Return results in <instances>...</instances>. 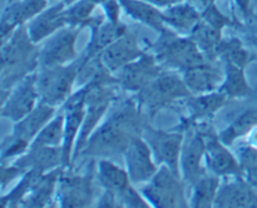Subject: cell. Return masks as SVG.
Returning <instances> with one entry per match:
<instances>
[{
	"instance_id": "6da1fadb",
	"label": "cell",
	"mask_w": 257,
	"mask_h": 208,
	"mask_svg": "<svg viewBox=\"0 0 257 208\" xmlns=\"http://www.w3.org/2000/svg\"><path fill=\"white\" fill-rule=\"evenodd\" d=\"M141 130L135 103L127 102L89 138L84 153L88 155H114L124 153L131 140Z\"/></svg>"
},
{
	"instance_id": "7a4b0ae2",
	"label": "cell",
	"mask_w": 257,
	"mask_h": 208,
	"mask_svg": "<svg viewBox=\"0 0 257 208\" xmlns=\"http://www.w3.org/2000/svg\"><path fill=\"white\" fill-rule=\"evenodd\" d=\"M34 44L29 33L25 28L20 27L9 38V42L3 45V87L12 85V83L32 72L33 68L39 64V53L35 50Z\"/></svg>"
},
{
	"instance_id": "3957f363",
	"label": "cell",
	"mask_w": 257,
	"mask_h": 208,
	"mask_svg": "<svg viewBox=\"0 0 257 208\" xmlns=\"http://www.w3.org/2000/svg\"><path fill=\"white\" fill-rule=\"evenodd\" d=\"M80 69V63L42 68L37 74V89L43 103L57 105L70 94L72 85Z\"/></svg>"
},
{
	"instance_id": "277c9868",
	"label": "cell",
	"mask_w": 257,
	"mask_h": 208,
	"mask_svg": "<svg viewBox=\"0 0 257 208\" xmlns=\"http://www.w3.org/2000/svg\"><path fill=\"white\" fill-rule=\"evenodd\" d=\"M156 59L160 64L178 68L185 72L207 63L206 54L192 39H181L170 35V33L158 44Z\"/></svg>"
},
{
	"instance_id": "5b68a950",
	"label": "cell",
	"mask_w": 257,
	"mask_h": 208,
	"mask_svg": "<svg viewBox=\"0 0 257 208\" xmlns=\"http://www.w3.org/2000/svg\"><path fill=\"white\" fill-rule=\"evenodd\" d=\"M143 194L156 207H186L187 205L183 187L178 180V175H176L165 164L153 175L150 184L143 189Z\"/></svg>"
},
{
	"instance_id": "8992f818",
	"label": "cell",
	"mask_w": 257,
	"mask_h": 208,
	"mask_svg": "<svg viewBox=\"0 0 257 208\" xmlns=\"http://www.w3.org/2000/svg\"><path fill=\"white\" fill-rule=\"evenodd\" d=\"M185 80L176 74H161L151 84L140 90V102L148 109H158L163 105L171 104L176 99L191 95Z\"/></svg>"
},
{
	"instance_id": "52a82bcc",
	"label": "cell",
	"mask_w": 257,
	"mask_h": 208,
	"mask_svg": "<svg viewBox=\"0 0 257 208\" xmlns=\"http://www.w3.org/2000/svg\"><path fill=\"white\" fill-rule=\"evenodd\" d=\"M143 138L150 145L156 159L167 165L176 175L180 177V158L183 135L180 133H166L147 128L143 132Z\"/></svg>"
},
{
	"instance_id": "ba28073f",
	"label": "cell",
	"mask_w": 257,
	"mask_h": 208,
	"mask_svg": "<svg viewBox=\"0 0 257 208\" xmlns=\"http://www.w3.org/2000/svg\"><path fill=\"white\" fill-rule=\"evenodd\" d=\"M77 28L64 29L55 33L39 52V65L42 68L63 65L75 57V40Z\"/></svg>"
},
{
	"instance_id": "9c48e42d",
	"label": "cell",
	"mask_w": 257,
	"mask_h": 208,
	"mask_svg": "<svg viewBox=\"0 0 257 208\" xmlns=\"http://www.w3.org/2000/svg\"><path fill=\"white\" fill-rule=\"evenodd\" d=\"M39 93L37 89V75L27 77L9 95L7 102L3 103L2 115L19 122L37 107Z\"/></svg>"
},
{
	"instance_id": "30bf717a",
	"label": "cell",
	"mask_w": 257,
	"mask_h": 208,
	"mask_svg": "<svg viewBox=\"0 0 257 208\" xmlns=\"http://www.w3.org/2000/svg\"><path fill=\"white\" fill-rule=\"evenodd\" d=\"M156 60L151 55L143 54L122 68L118 83L127 90H142L162 74V69Z\"/></svg>"
},
{
	"instance_id": "8fae6325",
	"label": "cell",
	"mask_w": 257,
	"mask_h": 208,
	"mask_svg": "<svg viewBox=\"0 0 257 208\" xmlns=\"http://www.w3.org/2000/svg\"><path fill=\"white\" fill-rule=\"evenodd\" d=\"M150 145L146 140L140 137H135L124 150L125 163H127L128 174L132 182H145L152 179L153 175L157 173V167L153 163L151 157Z\"/></svg>"
},
{
	"instance_id": "7c38bea8",
	"label": "cell",
	"mask_w": 257,
	"mask_h": 208,
	"mask_svg": "<svg viewBox=\"0 0 257 208\" xmlns=\"http://www.w3.org/2000/svg\"><path fill=\"white\" fill-rule=\"evenodd\" d=\"M143 52L138 47L135 35L124 34L119 39L105 48L98 57H99L102 64L107 68L109 72L122 69L127 64L132 63L133 60L142 57Z\"/></svg>"
},
{
	"instance_id": "4fadbf2b",
	"label": "cell",
	"mask_w": 257,
	"mask_h": 208,
	"mask_svg": "<svg viewBox=\"0 0 257 208\" xmlns=\"http://www.w3.org/2000/svg\"><path fill=\"white\" fill-rule=\"evenodd\" d=\"M205 139L207 163L211 172L216 175H228L241 173V165L216 135L201 133Z\"/></svg>"
},
{
	"instance_id": "5bb4252c",
	"label": "cell",
	"mask_w": 257,
	"mask_h": 208,
	"mask_svg": "<svg viewBox=\"0 0 257 208\" xmlns=\"http://www.w3.org/2000/svg\"><path fill=\"white\" fill-rule=\"evenodd\" d=\"M206 153L205 139L201 133H193L186 139L181 152V167L183 177L187 182L195 184L203 174V168L201 165L202 155Z\"/></svg>"
},
{
	"instance_id": "9a60e30c",
	"label": "cell",
	"mask_w": 257,
	"mask_h": 208,
	"mask_svg": "<svg viewBox=\"0 0 257 208\" xmlns=\"http://www.w3.org/2000/svg\"><path fill=\"white\" fill-rule=\"evenodd\" d=\"M63 162V149L59 147H49V145H39V147H30L27 154L23 155L15 164L23 170H38L44 173L54 168L55 165Z\"/></svg>"
},
{
	"instance_id": "2e32d148",
	"label": "cell",
	"mask_w": 257,
	"mask_h": 208,
	"mask_svg": "<svg viewBox=\"0 0 257 208\" xmlns=\"http://www.w3.org/2000/svg\"><path fill=\"white\" fill-rule=\"evenodd\" d=\"M215 203L218 207H257V192L247 180H236L221 187Z\"/></svg>"
},
{
	"instance_id": "e0dca14e",
	"label": "cell",
	"mask_w": 257,
	"mask_h": 208,
	"mask_svg": "<svg viewBox=\"0 0 257 208\" xmlns=\"http://www.w3.org/2000/svg\"><path fill=\"white\" fill-rule=\"evenodd\" d=\"M93 190L89 175L68 177L62 179L60 205L63 207H84L92 202Z\"/></svg>"
},
{
	"instance_id": "ac0fdd59",
	"label": "cell",
	"mask_w": 257,
	"mask_h": 208,
	"mask_svg": "<svg viewBox=\"0 0 257 208\" xmlns=\"http://www.w3.org/2000/svg\"><path fill=\"white\" fill-rule=\"evenodd\" d=\"M54 114V108L53 105L42 103L37 105L28 115H25L23 119L18 122L15 125L14 132H13L12 138L29 143L37 137L38 133L43 129L48 120Z\"/></svg>"
},
{
	"instance_id": "d6986e66",
	"label": "cell",
	"mask_w": 257,
	"mask_h": 208,
	"mask_svg": "<svg viewBox=\"0 0 257 208\" xmlns=\"http://www.w3.org/2000/svg\"><path fill=\"white\" fill-rule=\"evenodd\" d=\"M65 23L68 22L64 5L57 4L35 18L28 27V33L33 42L38 43L50 34H54Z\"/></svg>"
},
{
	"instance_id": "ffe728a7",
	"label": "cell",
	"mask_w": 257,
	"mask_h": 208,
	"mask_svg": "<svg viewBox=\"0 0 257 208\" xmlns=\"http://www.w3.org/2000/svg\"><path fill=\"white\" fill-rule=\"evenodd\" d=\"M183 80L191 92L198 94L211 93L222 85L221 72L208 63L186 70Z\"/></svg>"
},
{
	"instance_id": "44dd1931",
	"label": "cell",
	"mask_w": 257,
	"mask_h": 208,
	"mask_svg": "<svg viewBox=\"0 0 257 208\" xmlns=\"http://www.w3.org/2000/svg\"><path fill=\"white\" fill-rule=\"evenodd\" d=\"M47 5V0H23L18 4L10 7L3 15L2 37L5 39L8 34L13 32L15 27L22 25L35 14L42 12Z\"/></svg>"
},
{
	"instance_id": "7402d4cb",
	"label": "cell",
	"mask_w": 257,
	"mask_h": 208,
	"mask_svg": "<svg viewBox=\"0 0 257 208\" xmlns=\"http://www.w3.org/2000/svg\"><path fill=\"white\" fill-rule=\"evenodd\" d=\"M127 34L124 25L119 23H105L102 27H98L93 33V37L90 39L89 45H88L87 53H85V59H92V58L98 57L107 47H109L112 43L119 39Z\"/></svg>"
},
{
	"instance_id": "603a6c76",
	"label": "cell",
	"mask_w": 257,
	"mask_h": 208,
	"mask_svg": "<svg viewBox=\"0 0 257 208\" xmlns=\"http://www.w3.org/2000/svg\"><path fill=\"white\" fill-rule=\"evenodd\" d=\"M120 4L132 18L150 25L153 29L163 32L165 15L158 12L152 4L145 0H120Z\"/></svg>"
},
{
	"instance_id": "cb8c5ba5",
	"label": "cell",
	"mask_w": 257,
	"mask_h": 208,
	"mask_svg": "<svg viewBox=\"0 0 257 208\" xmlns=\"http://www.w3.org/2000/svg\"><path fill=\"white\" fill-rule=\"evenodd\" d=\"M98 174L100 183L107 190L118 193L130 185V174L110 160H100Z\"/></svg>"
},
{
	"instance_id": "d4e9b609",
	"label": "cell",
	"mask_w": 257,
	"mask_h": 208,
	"mask_svg": "<svg viewBox=\"0 0 257 208\" xmlns=\"http://www.w3.org/2000/svg\"><path fill=\"white\" fill-rule=\"evenodd\" d=\"M257 127V108H250L238 115L232 124L220 135L223 144L231 145L237 138L252 132Z\"/></svg>"
},
{
	"instance_id": "484cf974",
	"label": "cell",
	"mask_w": 257,
	"mask_h": 208,
	"mask_svg": "<svg viewBox=\"0 0 257 208\" xmlns=\"http://www.w3.org/2000/svg\"><path fill=\"white\" fill-rule=\"evenodd\" d=\"M192 40L207 57H216V50L221 43V29L208 24L203 20L192 30Z\"/></svg>"
},
{
	"instance_id": "4316f807",
	"label": "cell",
	"mask_w": 257,
	"mask_h": 208,
	"mask_svg": "<svg viewBox=\"0 0 257 208\" xmlns=\"http://www.w3.org/2000/svg\"><path fill=\"white\" fill-rule=\"evenodd\" d=\"M221 92L228 97H246L251 94V88L243 74V68L226 64V78L221 85Z\"/></svg>"
},
{
	"instance_id": "83f0119b",
	"label": "cell",
	"mask_w": 257,
	"mask_h": 208,
	"mask_svg": "<svg viewBox=\"0 0 257 208\" xmlns=\"http://www.w3.org/2000/svg\"><path fill=\"white\" fill-rule=\"evenodd\" d=\"M226 102V95L221 93H203L198 97H191L188 99L190 109L193 117L201 119L207 115L212 114L216 110L220 109Z\"/></svg>"
},
{
	"instance_id": "f1b7e54d",
	"label": "cell",
	"mask_w": 257,
	"mask_h": 208,
	"mask_svg": "<svg viewBox=\"0 0 257 208\" xmlns=\"http://www.w3.org/2000/svg\"><path fill=\"white\" fill-rule=\"evenodd\" d=\"M165 22L170 23L171 25L176 27L180 30H193V28L198 24L200 14L192 5H176L170 10L163 13Z\"/></svg>"
},
{
	"instance_id": "f546056e",
	"label": "cell",
	"mask_w": 257,
	"mask_h": 208,
	"mask_svg": "<svg viewBox=\"0 0 257 208\" xmlns=\"http://www.w3.org/2000/svg\"><path fill=\"white\" fill-rule=\"evenodd\" d=\"M65 117L58 115L57 118L45 124L43 129L32 140L30 147H39V145H49V147H59L64 139Z\"/></svg>"
},
{
	"instance_id": "4dcf8cb0",
	"label": "cell",
	"mask_w": 257,
	"mask_h": 208,
	"mask_svg": "<svg viewBox=\"0 0 257 208\" xmlns=\"http://www.w3.org/2000/svg\"><path fill=\"white\" fill-rule=\"evenodd\" d=\"M58 173L59 172L55 170L43 175L42 179L28 193V198L23 200V203L27 207H43L47 204L58 179Z\"/></svg>"
},
{
	"instance_id": "1f68e13d",
	"label": "cell",
	"mask_w": 257,
	"mask_h": 208,
	"mask_svg": "<svg viewBox=\"0 0 257 208\" xmlns=\"http://www.w3.org/2000/svg\"><path fill=\"white\" fill-rule=\"evenodd\" d=\"M193 185H195L192 199L193 207H211L215 203L217 195L218 178L213 175H202Z\"/></svg>"
},
{
	"instance_id": "d6a6232c",
	"label": "cell",
	"mask_w": 257,
	"mask_h": 208,
	"mask_svg": "<svg viewBox=\"0 0 257 208\" xmlns=\"http://www.w3.org/2000/svg\"><path fill=\"white\" fill-rule=\"evenodd\" d=\"M221 57L226 62V64H233L237 67L245 68L248 62V53L242 47V43L237 39L226 40L218 44L216 50V57Z\"/></svg>"
},
{
	"instance_id": "836d02e7",
	"label": "cell",
	"mask_w": 257,
	"mask_h": 208,
	"mask_svg": "<svg viewBox=\"0 0 257 208\" xmlns=\"http://www.w3.org/2000/svg\"><path fill=\"white\" fill-rule=\"evenodd\" d=\"M241 173L252 187L257 188V148L247 145L242 148L240 154Z\"/></svg>"
},
{
	"instance_id": "e575fe53",
	"label": "cell",
	"mask_w": 257,
	"mask_h": 208,
	"mask_svg": "<svg viewBox=\"0 0 257 208\" xmlns=\"http://www.w3.org/2000/svg\"><path fill=\"white\" fill-rule=\"evenodd\" d=\"M95 3L92 0H80L79 3L70 8L67 14V22L72 23V24H84L88 19H89L90 14H92L93 9H94Z\"/></svg>"
},
{
	"instance_id": "d590c367",
	"label": "cell",
	"mask_w": 257,
	"mask_h": 208,
	"mask_svg": "<svg viewBox=\"0 0 257 208\" xmlns=\"http://www.w3.org/2000/svg\"><path fill=\"white\" fill-rule=\"evenodd\" d=\"M115 194H117L118 204L119 205L125 204L128 207H148L147 203L141 198V195L131 185H128V187H125L124 189L115 193Z\"/></svg>"
},
{
	"instance_id": "8d00e7d4",
	"label": "cell",
	"mask_w": 257,
	"mask_h": 208,
	"mask_svg": "<svg viewBox=\"0 0 257 208\" xmlns=\"http://www.w3.org/2000/svg\"><path fill=\"white\" fill-rule=\"evenodd\" d=\"M203 20L207 22L208 24L213 25L215 28H217V29H222L225 25L230 24V20L226 17H223L213 5L208 7L207 9H206V12L203 13Z\"/></svg>"
},
{
	"instance_id": "74e56055",
	"label": "cell",
	"mask_w": 257,
	"mask_h": 208,
	"mask_svg": "<svg viewBox=\"0 0 257 208\" xmlns=\"http://www.w3.org/2000/svg\"><path fill=\"white\" fill-rule=\"evenodd\" d=\"M19 173H24V172H23V170L20 169L17 164L12 165V167H5V165H3V169H2L3 185L7 184L9 180H12L13 178H14L17 174H19Z\"/></svg>"
},
{
	"instance_id": "f35d334b",
	"label": "cell",
	"mask_w": 257,
	"mask_h": 208,
	"mask_svg": "<svg viewBox=\"0 0 257 208\" xmlns=\"http://www.w3.org/2000/svg\"><path fill=\"white\" fill-rule=\"evenodd\" d=\"M105 12H107L108 17H109L110 22L119 23L118 22V14H119V5L117 4L115 0H107L104 2Z\"/></svg>"
},
{
	"instance_id": "ab89813d",
	"label": "cell",
	"mask_w": 257,
	"mask_h": 208,
	"mask_svg": "<svg viewBox=\"0 0 257 208\" xmlns=\"http://www.w3.org/2000/svg\"><path fill=\"white\" fill-rule=\"evenodd\" d=\"M145 2L153 5H158V7H166V5L176 4V3H178L180 0H145Z\"/></svg>"
},
{
	"instance_id": "60d3db41",
	"label": "cell",
	"mask_w": 257,
	"mask_h": 208,
	"mask_svg": "<svg viewBox=\"0 0 257 208\" xmlns=\"http://www.w3.org/2000/svg\"><path fill=\"white\" fill-rule=\"evenodd\" d=\"M191 2H192L193 4L197 5V7L203 8V9L206 8V9H207L208 7H211V5H212L213 0H191Z\"/></svg>"
},
{
	"instance_id": "b9f144b4",
	"label": "cell",
	"mask_w": 257,
	"mask_h": 208,
	"mask_svg": "<svg viewBox=\"0 0 257 208\" xmlns=\"http://www.w3.org/2000/svg\"><path fill=\"white\" fill-rule=\"evenodd\" d=\"M237 3H238V5H240L241 10H242V12L245 13V14H247L248 8H250L251 0H237Z\"/></svg>"
},
{
	"instance_id": "7bdbcfd3",
	"label": "cell",
	"mask_w": 257,
	"mask_h": 208,
	"mask_svg": "<svg viewBox=\"0 0 257 208\" xmlns=\"http://www.w3.org/2000/svg\"><path fill=\"white\" fill-rule=\"evenodd\" d=\"M250 143H251V145H253V147L257 148V127L252 130V132H251Z\"/></svg>"
},
{
	"instance_id": "ee69618b",
	"label": "cell",
	"mask_w": 257,
	"mask_h": 208,
	"mask_svg": "<svg viewBox=\"0 0 257 208\" xmlns=\"http://www.w3.org/2000/svg\"><path fill=\"white\" fill-rule=\"evenodd\" d=\"M92 2H94L95 4H97V3H104V2H107V0H92Z\"/></svg>"
},
{
	"instance_id": "f6af8a7d",
	"label": "cell",
	"mask_w": 257,
	"mask_h": 208,
	"mask_svg": "<svg viewBox=\"0 0 257 208\" xmlns=\"http://www.w3.org/2000/svg\"><path fill=\"white\" fill-rule=\"evenodd\" d=\"M252 42H253V44H255V47L257 48V35H256L255 38H253V39H252Z\"/></svg>"
}]
</instances>
